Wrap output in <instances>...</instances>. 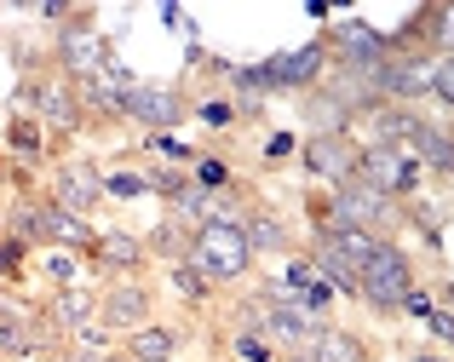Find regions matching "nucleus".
I'll use <instances>...</instances> for the list:
<instances>
[{"mask_svg": "<svg viewBox=\"0 0 454 362\" xmlns=\"http://www.w3.org/2000/svg\"><path fill=\"white\" fill-rule=\"evenodd\" d=\"M184 264H190V271H201V282H207L213 294H242V287L254 282V264L259 259H254V248H247L242 224L213 213V219L190 236Z\"/></svg>", "mask_w": 454, "mask_h": 362, "instance_id": "obj_1", "label": "nucleus"}, {"mask_svg": "<svg viewBox=\"0 0 454 362\" xmlns=\"http://www.w3.org/2000/svg\"><path fill=\"white\" fill-rule=\"evenodd\" d=\"M414 282H420L414 253L403 248L397 236H386V241H374V253H368L363 264H356V305L374 311V317H386V322H397V305H403V294H409Z\"/></svg>", "mask_w": 454, "mask_h": 362, "instance_id": "obj_2", "label": "nucleus"}, {"mask_svg": "<svg viewBox=\"0 0 454 362\" xmlns=\"http://www.w3.org/2000/svg\"><path fill=\"white\" fill-rule=\"evenodd\" d=\"M46 58H52V69L64 81H75V87H81V81H98V69L115 58V41L98 29V12L75 6L64 29L46 35Z\"/></svg>", "mask_w": 454, "mask_h": 362, "instance_id": "obj_3", "label": "nucleus"}, {"mask_svg": "<svg viewBox=\"0 0 454 362\" xmlns=\"http://www.w3.org/2000/svg\"><path fill=\"white\" fill-rule=\"evenodd\" d=\"M115 98H121L127 127H145V132H178L184 121H196V87L190 81H145L138 75Z\"/></svg>", "mask_w": 454, "mask_h": 362, "instance_id": "obj_4", "label": "nucleus"}, {"mask_svg": "<svg viewBox=\"0 0 454 362\" xmlns=\"http://www.w3.org/2000/svg\"><path fill=\"white\" fill-rule=\"evenodd\" d=\"M328 231H368V236H397L403 231V201L368 190L363 178H345L328 190Z\"/></svg>", "mask_w": 454, "mask_h": 362, "instance_id": "obj_5", "label": "nucleus"}, {"mask_svg": "<svg viewBox=\"0 0 454 362\" xmlns=\"http://www.w3.org/2000/svg\"><path fill=\"white\" fill-rule=\"evenodd\" d=\"M52 208L75 213V219L98 224L104 213V167L92 161V155H64V161L46 167V190H41Z\"/></svg>", "mask_w": 454, "mask_h": 362, "instance_id": "obj_6", "label": "nucleus"}, {"mask_svg": "<svg viewBox=\"0 0 454 362\" xmlns=\"http://www.w3.org/2000/svg\"><path fill=\"white\" fill-rule=\"evenodd\" d=\"M155 322V287L150 276H104L98 282V328H110L115 340L138 334Z\"/></svg>", "mask_w": 454, "mask_h": 362, "instance_id": "obj_7", "label": "nucleus"}, {"mask_svg": "<svg viewBox=\"0 0 454 362\" xmlns=\"http://www.w3.org/2000/svg\"><path fill=\"white\" fill-rule=\"evenodd\" d=\"M322 41H328V69H351V75H374L391 58L386 29H374L368 18H340L333 29H322Z\"/></svg>", "mask_w": 454, "mask_h": 362, "instance_id": "obj_8", "label": "nucleus"}, {"mask_svg": "<svg viewBox=\"0 0 454 362\" xmlns=\"http://www.w3.org/2000/svg\"><path fill=\"white\" fill-rule=\"evenodd\" d=\"M29 115L41 121L52 138L75 144L81 132H87V121H81V104H75V81H64L58 69H41V75H29Z\"/></svg>", "mask_w": 454, "mask_h": 362, "instance_id": "obj_9", "label": "nucleus"}, {"mask_svg": "<svg viewBox=\"0 0 454 362\" xmlns=\"http://www.w3.org/2000/svg\"><path fill=\"white\" fill-rule=\"evenodd\" d=\"M294 161H300L305 185L333 190V185H345V178L356 173V144H351V132H300Z\"/></svg>", "mask_w": 454, "mask_h": 362, "instance_id": "obj_10", "label": "nucleus"}, {"mask_svg": "<svg viewBox=\"0 0 454 362\" xmlns=\"http://www.w3.org/2000/svg\"><path fill=\"white\" fill-rule=\"evenodd\" d=\"M236 224H242V236H247V248H254V259H294V253L305 248V231L277 208V201H265V196H259Z\"/></svg>", "mask_w": 454, "mask_h": 362, "instance_id": "obj_11", "label": "nucleus"}, {"mask_svg": "<svg viewBox=\"0 0 454 362\" xmlns=\"http://www.w3.org/2000/svg\"><path fill=\"white\" fill-rule=\"evenodd\" d=\"M265 75H270V92H277V98H305L310 87L328 81V41L317 35V41L294 46V52L265 58Z\"/></svg>", "mask_w": 454, "mask_h": 362, "instance_id": "obj_12", "label": "nucleus"}, {"mask_svg": "<svg viewBox=\"0 0 454 362\" xmlns=\"http://www.w3.org/2000/svg\"><path fill=\"white\" fill-rule=\"evenodd\" d=\"M87 264H98V271H110V276H145L150 271L145 236L127 231V224H104V231L92 236V248H87Z\"/></svg>", "mask_w": 454, "mask_h": 362, "instance_id": "obj_13", "label": "nucleus"}, {"mask_svg": "<svg viewBox=\"0 0 454 362\" xmlns=\"http://www.w3.org/2000/svg\"><path fill=\"white\" fill-rule=\"evenodd\" d=\"M0 150H6V161L46 167V161H64L69 144H64V138H52V132H46L35 115H6V127H0Z\"/></svg>", "mask_w": 454, "mask_h": 362, "instance_id": "obj_14", "label": "nucleus"}, {"mask_svg": "<svg viewBox=\"0 0 454 362\" xmlns=\"http://www.w3.org/2000/svg\"><path fill=\"white\" fill-rule=\"evenodd\" d=\"M300 351L310 362H380V345L363 328H345V322H322Z\"/></svg>", "mask_w": 454, "mask_h": 362, "instance_id": "obj_15", "label": "nucleus"}, {"mask_svg": "<svg viewBox=\"0 0 454 362\" xmlns=\"http://www.w3.org/2000/svg\"><path fill=\"white\" fill-rule=\"evenodd\" d=\"M41 311H46V322H52V328L69 340L75 328L98 322V287H92V282H75V287H46Z\"/></svg>", "mask_w": 454, "mask_h": 362, "instance_id": "obj_16", "label": "nucleus"}, {"mask_svg": "<svg viewBox=\"0 0 454 362\" xmlns=\"http://www.w3.org/2000/svg\"><path fill=\"white\" fill-rule=\"evenodd\" d=\"M184 340H190V328L184 322H145L138 334H127L121 340V357L127 362H178V351H184Z\"/></svg>", "mask_w": 454, "mask_h": 362, "instance_id": "obj_17", "label": "nucleus"}, {"mask_svg": "<svg viewBox=\"0 0 454 362\" xmlns=\"http://www.w3.org/2000/svg\"><path fill=\"white\" fill-rule=\"evenodd\" d=\"M300 104V121H305V132H351V110H345V98L322 81V87H310L305 98H294Z\"/></svg>", "mask_w": 454, "mask_h": 362, "instance_id": "obj_18", "label": "nucleus"}, {"mask_svg": "<svg viewBox=\"0 0 454 362\" xmlns=\"http://www.w3.org/2000/svg\"><path fill=\"white\" fill-rule=\"evenodd\" d=\"M75 104H81V121H87V127H127V121H121V98H115L104 81H81Z\"/></svg>", "mask_w": 454, "mask_h": 362, "instance_id": "obj_19", "label": "nucleus"}, {"mask_svg": "<svg viewBox=\"0 0 454 362\" xmlns=\"http://www.w3.org/2000/svg\"><path fill=\"white\" fill-rule=\"evenodd\" d=\"M133 167H138L145 190L161 201V208H167V201H178V196L190 190V167H167V161H150V155H145V161H133Z\"/></svg>", "mask_w": 454, "mask_h": 362, "instance_id": "obj_20", "label": "nucleus"}, {"mask_svg": "<svg viewBox=\"0 0 454 362\" xmlns=\"http://www.w3.org/2000/svg\"><path fill=\"white\" fill-rule=\"evenodd\" d=\"M167 287H173V294L184 299L190 311H207V317H213V305L224 299V294H213V287L201 282V271H190L184 259H178V264H167Z\"/></svg>", "mask_w": 454, "mask_h": 362, "instance_id": "obj_21", "label": "nucleus"}, {"mask_svg": "<svg viewBox=\"0 0 454 362\" xmlns=\"http://www.w3.org/2000/svg\"><path fill=\"white\" fill-rule=\"evenodd\" d=\"M161 219H173L178 231H190V236H196L201 224L213 219V196H201V190H184L178 201H167V208H161Z\"/></svg>", "mask_w": 454, "mask_h": 362, "instance_id": "obj_22", "label": "nucleus"}, {"mask_svg": "<svg viewBox=\"0 0 454 362\" xmlns=\"http://www.w3.org/2000/svg\"><path fill=\"white\" fill-rule=\"evenodd\" d=\"M41 264H46V287H75V282H87V259H81V253H69V248H46Z\"/></svg>", "mask_w": 454, "mask_h": 362, "instance_id": "obj_23", "label": "nucleus"}, {"mask_svg": "<svg viewBox=\"0 0 454 362\" xmlns=\"http://www.w3.org/2000/svg\"><path fill=\"white\" fill-rule=\"evenodd\" d=\"M196 121L213 132V138H224V132L236 138V104L224 98V92H201V98H196Z\"/></svg>", "mask_w": 454, "mask_h": 362, "instance_id": "obj_24", "label": "nucleus"}, {"mask_svg": "<svg viewBox=\"0 0 454 362\" xmlns=\"http://www.w3.org/2000/svg\"><path fill=\"white\" fill-rule=\"evenodd\" d=\"M145 150L150 155H161L167 167H196V155H201V144H190V138H178V132H145Z\"/></svg>", "mask_w": 454, "mask_h": 362, "instance_id": "obj_25", "label": "nucleus"}, {"mask_svg": "<svg viewBox=\"0 0 454 362\" xmlns=\"http://www.w3.org/2000/svg\"><path fill=\"white\" fill-rule=\"evenodd\" d=\"M29 259H35V253L23 248V241L0 236V287H12V294H23V282H29Z\"/></svg>", "mask_w": 454, "mask_h": 362, "instance_id": "obj_26", "label": "nucleus"}, {"mask_svg": "<svg viewBox=\"0 0 454 362\" xmlns=\"http://www.w3.org/2000/svg\"><path fill=\"white\" fill-rule=\"evenodd\" d=\"M138 196H150V190H145V178H138L133 161L104 167V201H138Z\"/></svg>", "mask_w": 454, "mask_h": 362, "instance_id": "obj_27", "label": "nucleus"}, {"mask_svg": "<svg viewBox=\"0 0 454 362\" xmlns=\"http://www.w3.org/2000/svg\"><path fill=\"white\" fill-rule=\"evenodd\" d=\"M294 150H300V132H282V127H265V138H259V167H282L294 161Z\"/></svg>", "mask_w": 454, "mask_h": 362, "instance_id": "obj_28", "label": "nucleus"}, {"mask_svg": "<svg viewBox=\"0 0 454 362\" xmlns=\"http://www.w3.org/2000/svg\"><path fill=\"white\" fill-rule=\"evenodd\" d=\"M219 351H231L236 362H277V351L254 334H219Z\"/></svg>", "mask_w": 454, "mask_h": 362, "instance_id": "obj_29", "label": "nucleus"}, {"mask_svg": "<svg viewBox=\"0 0 454 362\" xmlns=\"http://www.w3.org/2000/svg\"><path fill=\"white\" fill-rule=\"evenodd\" d=\"M426 317H432V287L414 282L409 294H403V305H397V322H426Z\"/></svg>", "mask_w": 454, "mask_h": 362, "instance_id": "obj_30", "label": "nucleus"}, {"mask_svg": "<svg viewBox=\"0 0 454 362\" xmlns=\"http://www.w3.org/2000/svg\"><path fill=\"white\" fill-rule=\"evenodd\" d=\"M454 311L449 305H432V317H426V334H432V345H437V351H443V345H449V328H454Z\"/></svg>", "mask_w": 454, "mask_h": 362, "instance_id": "obj_31", "label": "nucleus"}, {"mask_svg": "<svg viewBox=\"0 0 454 362\" xmlns=\"http://www.w3.org/2000/svg\"><path fill=\"white\" fill-rule=\"evenodd\" d=\"M409 362H449V351H414Z\"/></svg>", "mask_w": 454, "mask_h": 362, "instance_id": "obj_32", "label": "nucleus"}, {"mask_svg": "<svg viewBox=\"0 0 454 362\" xmlns=\"http://www.w3.org/2000/svg\"><path fill=\"white\" fill-rule=\"evenodd\" d=\"M277 362H310L305 351H277Z\"/></svg>", "mask_w": 454, "mask_h": 362, "instance_id": "obj_33", "label": "nucleus"}, {"mask_svg": "<svg viewBox=\"0 0 454 362\" xmlns=\"http://www.w3.org/2000/svg\"><path fill=\"white\" fill-rule=\"evenodd\" d=\"M0 196H6V150H0Z\"/></svg>", "mask_w": 454, "mask_h": 362, "instance_id": "obj_34", "label": "nucleus"}, {"mask_svg": "<svg viewBox=\"0 0 454 362\" xmlns=\"http://www.w3.org/2000/svg\"><path fill=\"white\" fill-rule=\"evenodd\" d=\"M0 41H6V35H0Z\"/></svg>", "mask_w": 454, "mask_h": 362, "instance_id": "obj_35", "label": "nucleus"}, {"mask_svg": "<svg viewBox=\"0 0 454 362\" xmlns=\"http://www.w3.org/2000/svg\"><path fill=\"white\" fill-rule=\"evenodd\" d=\"M0 362H6V357H0Z\"/></svg>", "mask_w": 454, "mask_h": 362, "instance_id": "obj_36", "label": "nucleus"}]
</instances>
